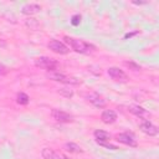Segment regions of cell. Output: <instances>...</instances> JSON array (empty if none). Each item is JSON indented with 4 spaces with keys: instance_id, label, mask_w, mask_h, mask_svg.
Listing matches in <instances>:
<instances>
[{
    "instance_id": "6da1fadb",
    "label": "cell",
    "mask_w": 159,
    "mask_h": 159,
    "mask_svg": "<svg viewBox=\"0 0 159 159\" xmlns=\"http://www.w3.org/2000/svg\"><path fill=\"white\" fill-rule=\"evenodd\" d=\"M66 42L72 47V50H75L76 52L80 53H89L94 50V46H92L91 43H87L82 40H77V39H71V37H65Z\"/></svg>"
},
{
    "instance_id": "7a4b0ae2",
    "label": "cell",
    "mask_w": 159,
    "mask_h": 159,
    "mask_svg": "<svg viewBox=\"0 0 159 159\" xmlns=\"http://www.w3.org/2000/svg\"><path fill=\"white\" fill-rule=\"evenodd\" d=\"M35 65L40 68H43L46 71H56L57 67H58V62L51 57H46V56H42V57H39L35 60Z\"/></svg>"
},
{
    "instance_id": "3957f363",
    "label": "cell",
    "mask_w": 159,
    "mask_h": 159,
    "mask_svg": "<svg viewBox=\"0 0 159 159\" xmlns=\"http://www.w3.org/2000/svg\"><path fill=\"white\" fill-rule=\"evenodd\" d=\"M47 77L52 81H56V82H62V83H67V84H78L80 81L77 78H73V77H68L58 71H52V72H48L47 73Z\"/></svg>"
},
{
    "instance_id": "277c9868",
    "label": "cell",
    "mask_w": 159,
    "mask_h": 159,
    "mask_svg": "<svg viewBox=\"0 0 159 159\" xmlns=\"http://www.w3.org/2000/svg\"><path fill=\"white\" fill-rule=\"evenodd\" d=\"M47 47L51 50V51H53V52H56V53H60V55H66V53H68V47L63 43V42H61V41H57V40H51L48 43H47Z\"/></svg>"
},
{
    "instance_id": "5b68a950",
    "label": "cell",
    "mask_w": 159,
    "mask_h": 159,
    "mask_svg": "<svg viewBox=\"0 0 159 159\" xmlns=\"http://www.w3.org/2000/svg\"><path fill=\"white\" fill-rule=\"evenodd\" d=\"M107 73L114 81H119V82H127L128 81V76L118 67H109L107 70Z\"/></svg>"
},
{
    "instance_id": "8992f818",
    "label": "cell",
    "mask_w": 159,
    "mask_h": 159,
    "mask_svg": "<svg viewBox=\"0 0 159 159\" xmlns=\"http://www.w3.org/2000/svg\"><path fill=\"white\" fill-rule=\"evenodd\" d=\"M51 116L53 119H56L57 122H61V123H70L73 120V117L71 114H68L67 112H63L61 109H52Z\"/></svg>"
},
{
    "instance_id": "52a82bcc",
    "label": "cell",
    "mask_w": 159,
    "mask_h": 159,
    "mask_svg": "<svg viewBox=\"0 0 159 159\" xmlns=\"http://www.w3.org/2000/svg\"><path fill=\"white\" fill-rule=\"evenodd\" d=\"M86 99L89 103H92L94 107H98V108H103L106 106V101L98 93H96V92H91V93L86 94Z\"/></svg>"
},
{
    "instance_id": "ba28073f",
    "label": "cell",
    "mask_w": 159,
    "mask_h": 159,
    "mask_svg": "<svg viewBox=\"0 0 159 159\" xmlns=\"http://www.w3.org/2000/svg\"><path fill=\"white\" fill-rule=\"evenodd\" d=\"M139 128H140V130H142L143 133H145V134H148V135H150V137L157 135L158 132H159L158 128H157L153 123H150L149 120H143V122H140Z\"/></svg>"
},
{
    "instance_id": "9c48e42d",
    "label": "cell",
    "mask_w": 159,
    "mask_h": 159,
    "mask_svg": "<svg viewBox=\"0 0 159 159\" xmlns=\"http://www.w3.org/2000/svg\"><path fill=\"white\" fill-rule=\"evenodd\" d=\"M117 140L119 143H123V144L129 145V147H137L135 137L132 133H120L117 135Z\"/></svg>"
},
{
    "instance_id": "30bf717a",
    "label": "cell",
    "mask_w": 159,
    "mask_h": 159,
    "mask_svg": "<svg viewBox=\"0 0 159 159\" xmlns=\"http://www.w3.org/2000/svg\"><path fill=\"white\" fill-rule=\"evenodd\" d=\"M41 154H42V158L43 159H67V157H65L61 153L55 152L51 148H43Z\"/></svg>"
},
{
    "instance_id": "8fae6325",
    "label": "cell",
    "mask_w": 159,
    "mask_h": 159,
    "mask_svg": "<svg viewBox=\"0 0 159 159\" xmlns=\"http://www.w3.org/2000/svg\"><path fill=\"white\" fill-rule=\"evenodd\" d=\"M101 119H102V122L106 123V124H112V123L116 122V119H117V114H116V112L112 111V109H106V111L102 112V114H101Z\"/></svg>"
},
{
    "instance_id": "7c38bea8",
    "label": "cell",
    "mask_w": 159,
    "mask_h": 159,
    "mask_svg": "<svg viewBox=\"0 0 159 159\" xmlns=\"http://www.w3.org/2000/svg\"><path fill=\"white\" fill-rule=\"evenodd\" d=\"M93 135H94V139H96V142H97L98 144H103V143H107V142H109V139H111V135H109V133H107L106 130H101V129H97V130H94Z\"/></svg>"
},
{
    "instance_id": "4fadbf2b",
    "label": "cell",
    "mask_w": 159,
    "mask_h": 159,
    "mask_svg": "<svg viewBox=\"0 0 159 159\" xmlns=\"http://www.w3.org/2000/svg\"><path fill=\"white\" fill-rule=\"evenodd\" d=\"M41 10V6L37 5V4H26L22 6L21 9V12L25 14V15H34L36 12H39Z\"/></svg>"
},
{
    "instance_id": "5bb4252c",
    "label": "cell",
    "mask_w": 159,
    "mask_h": 159,
    "mask_svg": "<svg viewBox=\"0 0 159 159\" xmlns=\"http://www.w3.org/2000/svg\"><path fill=\"white\" fill-rule=\"evenodd\" d=\"M128 111H129L130 113L138 116V117H143V116H147V114H148V112H147L143 107L137 106V104H130V106L128 107Z\"/></svg>"
},
{
    "instance_id": "9a60e30c",
    "label": "cell",
    "mask_w": 159,
    "mask_h": 159,
    "mask_svg": "<svg viewBox=\"0 0 159 159\" xmlns=\"http://www.w3.org/2000/svg\"><path fill=\"white\" fill-rule=\"evenodd\" d=\"M65 149L68 150L70 153H82V148L80 145H77L76 143H72V142H68L65 144Z\"/></svg>"
},
{
    "instance_id": "2e32d148",
    "label": "cell",
    "mask_w": 159,
    "mask_h": 159,
    "mask_svg": "<svg viewBox=\"0 0 159 159\" xmlns=\"http://www.w3.org/2000/svg\"><path fill=\"white\" fill-rule=\"evenodd\" d=\"M25 25H26L27 27L32 29V30H36V29L39 27V21H37L36 19H34V17H27V19L25 20Z\"/></svg>"
},
{
    "instance_id": "e0dca14e",
    "label": "cell",
    "mask_w": 159,
    "mask_h": 159,
    "mask_svg": "<svg viewBox=\"0 0 159 159\" xmlns=\"http://www.w3.org/2000/svg\"><path fill=\"white\" fill-rule=\"evenodd\" d=\"M16 101H17V103L19 104H27L29 103V101H30V98H29V96L26 94V93H24V92H20L19 94H17V97H16Z\"/></svg>"
},
{
    "instance_id": "ac0fdd59",
    "label": "cell",
    "mask_w": 159,
    "mask_h": 159,
    "mask_svg": "<svg viewBox=\"0 0 159 159\" xmlns=\"http://www.w3.org/2000/svg\"><path fill=\"white\" fill-rule=\"evenodd\" d=\"M58 93H60L61 96L66 97V98H71V97L73 96V91H72V89H70V88H66V87L60 88V89H58Z\"/></svg>"
},
{
    "instance_id": "d6986e66",
    "label": "cell",
    "mask_w": 159,
    "mask_h": 159,
    "mask_svg": "<svg viewBox=\"0 0 159 159\" xmlns=\"http://www.w3.org/2000/svg\"><path fill=\"white\" fill-rule=\"evenodd\" d=\"M80 22H81V15L76 14V15H73V16L71 17V24H72L73 26H77V25H80Z\"/></svg>"
},
{
    "instance_id": "ffe728a7",
    "label": "cell",
    "mask_w": 159,
    "mask_h": 159,
    "mask_svg": "<svg viewBox=\"0 0 159 159\" xmlns=\"http://www.w3.org/2000/svg\"><path fill=\"white\" fill-rule=\"evenodd\" d=\"M125 66H128L129 68H132L133 71H139L140 70V66L139 65H137L135 62H133V61H129V62H125Z\"/></svg>"
},
{
    "instance_id": "44dd1931",
    "label": "cell",
    "mask_w": 159,
    "mask_h": 159,
    "mask_svg": "<svg viewBox=\"0 0 159 159\" xmlns=\"http://www.w3.org/2000/svg\"><path fill=\"white\" fill-rule=\"evenodd\" d=\"M99 145H102V147H106V148H108V149H113V150L118 149L116 145H112V144H108V143H103V144H99Z\"/></svg>"
},
{
    "instance_id": "7402d4cb",
    "label": "cell",
    "mask_w": 159,
    "mask_h": 159,
    "mask_svg": "<svg viewBox=\"0 0 159 159\" xmlns=\"http://www.w3.org/2000/svg\"><path fill=\"white\" fill-rule=\"evenodd\" d=\"M6 72H7V68H6L4 65L0 63V75H5Z\"/></svg>"
},
{
    "instance_id": "603a6c76",
    "label": "cell",
    "mask_w": 159,
    "mask_h": 159,
    "mask_svg": "<svg viewBox=\"0 0 159 159\" xmlns=\"http://www.w3.org/2000/svg\"><path fill=\"white\" fill-rule=\"evenodd\" d=\"M133 4H137V5H140V4H145V1H133Z\"/></svg>"
}]
</instances>
